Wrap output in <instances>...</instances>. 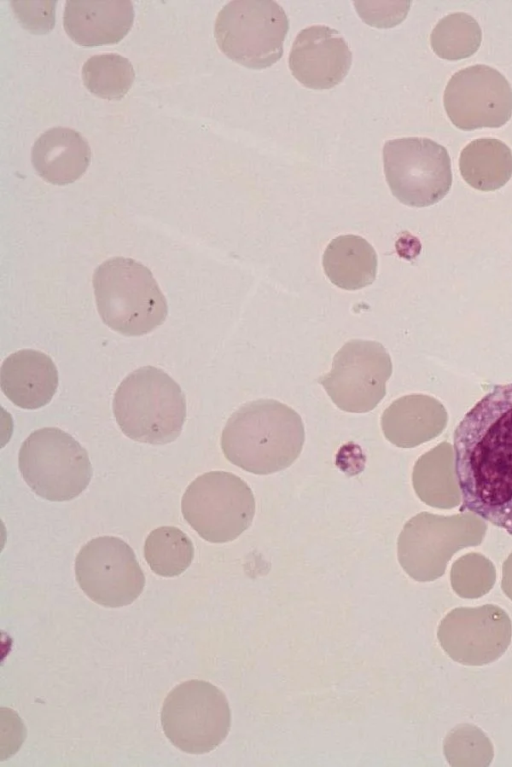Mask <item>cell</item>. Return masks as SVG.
<instances>
[{
  "instance_id": "2",
  "label": "cell",
  "mask_w": 512,
  "mask_h": 767,
  "mask_svg": "<svg viewBox=\"0 0 512 767\" xmlns=\"http://www.w3.org/2000/svg\"><path fill=\"white\" fill-rule=\"evenodd\" d=\"M305 440L300 415L279 401L260 399L242 405L228 419L221 448L232 464L258 475L289 467Z\"/></svg>"
},
{
  "instance_id": "8",
  "label": "cell",
  "mask_w": 512,
  "mask_h": 767,
  "mask_svg": "<svg viewBox=\"0 0 512 767\" xmlns=\"http://www.w3.org/2000/svg\"><path fill=\"white\" fill-rule=\"evenodd\" d=\"M181 511L201 538L211 543L236 539L252 523L255 499L248 484L225 471L198 476L187 487Z\"/></svg>"
},
{
  "instance_id": "18",
  "label": "cell",
  "mask_w": 512,
  "mask_h": 767,
  "mask_svg": "<svg viewBox=\"0 0 512 767\" xmlns=\"http://www.w3.org/2000/svg\"><path fill=\"white\" fill-rule=\"evenodd\" d=\"M447 423V412L435 398L413 394L398 398L382 414L385 438L400 448H412L438 436Z\"/></svg>"
},
{
  "instance_id": "26",
  "label": "cell",
  "mask_w": 512,
  "mask_h": 767,
  "mask_svg": "<svg viewBox=\"0 0 512 767\" xmlns=\"http://www.w3.org/2000/svg\"><path fill=\"white\" fill-rule=\"evenodd\" d=\"M443 750L451 766H489L494 757L490 739L477 726L460 724L445 737Z\"/></svg>"
},
{
  "instance_id": "1",
  "label": "cell",
  "mask_w": 512,
  "mask_h": 767,
  "mask_svg": "<svg viewBox=\"0 0 512 767\" xmlns=\"http://www.w3.org/2000/svg\"><path fill=\"white\" fill-rule=\"evenodd\" d=\"M462 509L512 535V383L495 385L453 434Z\"/></svg>"
},
{
  "instance_id": "7",
  "label": "cell",
  "mask_w": 512,
  "mask_h": 767,
  "mask_svg": "<svg viewBox=\"0 0 512 767\" xmlns=\"http://www.w3.org/2000/svg\"><path fill=\"white\" fill-rule=\"evenodd\" d=\"M486 525L470 514L439 516L421 512L404 525L397 542L404 571L419 582L441 577L457 551L479 545Z\"/></svg>"
},
{
  "instance_id": "6",
  "label": "cell",
  "mask_w": 512,
  "mask_h": 767,
  "mask_svg": "<svg viewBox=\"0 0 512 767\" xmlns=\"http://www.w3.org/2000/svg\"><path fill=\"white\" fill-rule=\"evenodd\" d=\"M289 29L284 9L272 0H233L218 13L214 36L220 50L252 69L277 62Z\"/></svg>"
},
{
  "instance_id": "12",
  "label": "cell",
  "mask_w": 512,
  "mask_h": 767,
  "mask_svg": "<svg viewBox=\"0 0 512 767\" xmlns=\"http://www.w3.org/2000/svg\"><path fill=\"white\" fill-rule=\"evenodd\" d=\"M79 587L94 602L117 608L141 594L145 576L132 548L122 539L101 536L86 543L75 560Z\"/></svg>"
},
{
  "instance_id": "9",
  "label": "cell",
  "mask_w": 512,
  "mask_h": 767,
  "mask_svg": "<svg viewBox=\"0 0 512 767\" xmlns=\"http://www.w3.org/2000/svg\"><path fill=\"white\" fill-rule=\"evenodd\" d=\"M161 725L181 751L204 754L219 746L230 730L231 711L224 693L213 684L189 680L165 698Z\"/></svg>"
},
{
  "instance_id": "10",
  "label": "cell",
  "mask_w": 512,
  "mask_h": 767,
  "mask_svg": "<svg viewBox=\"0 0 512 767\" xmlns=\"http://www.w3.org/2000/svg\"><path fill=\"white\" fill-rule=\"evenodd\" d=\"M383 164L392 194L408 206L433 205L446 196L452 185L451 161L446 148L428 138L386 141Z\"/></svg>"
},
{
  "instance_id": "5",
  "label": "cell",
  "mask_w": 512,
  "mask_h": 767,
  "mask_svg": "<svg viewBox=\"0 0 512 767\" xmlns=\"http://www.w3.org/2000/svg\"><path fill=\"white\" fill-rule=\"evenodd\" d=\"M19 470L27 485L49 501H68L79 496L92 478L87 451L67 432L44 427L22 443Z\"/></svg>"
},
{
  "instance_id": "21",
  "label": "cell",
  "mask_w": 512,
  "mask_h": 767,
  "mask_svg": "<svg viewBox=\"0 0 512 767\" xmlns=\"http://www.w3.org/2000/svg\"><path fill=\"white\" fill-rule=\"evenodd\" d=\"M415 493L421 501L436 508H453L461 494L454 469L453 447L443 442L423 454L412 472Z\"/></svg>"
},
{
  "instance_id": "27",
  "label": "cell",
  "mask_w": 512,
  "mask_h": 767,
  "mask_svg": "<svg viewBox=\"0 0 512 767\" xmlns=\"http://www.w3.org/2000/svg\"><path fill=\"white\" fill-rule=\"evenodd\" d=\"M450 580L453 591L459 597L476 599L493 588L496 571L493 563L484 555L468 553L453 563Z\"/></svg>"
},
{
  "instance_id": "22",
  "label": "cell",
  "mask_w": 512,
  "mask_h": 767,
  "mask_svg": "<svg viewBox=\"0 0 512 767\" xmlns=\"http://www.w3.org/2000/svg\"><path fill=\"white\" fill-rule=\"evenodd\" d=\"M459 170L471 187L480 191L497 190L512 176V152L498 139L473 140L461 151Z\"/></svg>"
},
{
  "instance_id": "24",
  "label": "cell",
  "mask_w": 512,
  "mask_h": 767,
  "mask_svg": "<svg viewBox=\"0 0 512 767\" xmlns=\"http://www.w3.org/2000/svg\"><path fill=\"white\" fill-rule=\"evenodd\" d=\"M134 78L131 62L116 53L92 56L82 67L84 86L102 99H122L130 90Z\"/></svg>"
},
{
  "instance_id": "16",
  "label": "cell",
  "mask_w": 512,
  "mask_h": 767,
  "mask_svg": "<svg viewBox=\"0 0 512 767\" xmlns=\"http://www.w3.org/2000/svg\"><path fill=\"white\" fill-rule=\"evenodd\" d=\"M134 9L128 0H68L63 26L67 35L81 46L115 44L130 31Z\"/></svg>"
},
{
  "instance_id": "28",
  "label": "cell",
  "mask_w": 512,
  "mask_h": 767,
  "mask_svg": "<svg viewBox=\"0 0 512 767\" xmlns=\"http://www.w3.org/2000/svg\"><path fill=\"white\" fill-rule=\"evenodd\" d=\"M12 9L20 24L34 34H46L55 24L56 1H12Z\"/></svg>"
},
{
  "instance_id": "11",
  "label": "cell",
  "mask_w": 512,
  "mask_h": 767,
  "mask_svg": "<svg viewBox=\"0 0 512 767\" xmlns=\"http://www.w3.org/2000/svg\"><path fill=\"white\" fill-rule=\"evenodd\" d=\"M391 374V358L381 343L353 339L335 354L330 372L318 382L339 409L366 413L386 395Z\"/></svg>"
},
{
  "instance_id": "13",
  "label": "cell",
  "mask_w": 512,
  "mask_h": 767,
  "mask_svg": "<svg viewBox=\"0 0 512 767\" xmlns=\"http://www.w3.org/2000/svg\"><path fill=\"white\" fill-rule=\"evenodd\" d=\"M437 637L452 660L466 666H483L506 652L511 643L512 624L498 605L458 607L441 620Z\"/></svg>"
},
{
  "instance_id": "19",
  "label": "cell",
  "mask_w": 512,
  "mask_h": 767,
  "mask_svg": "<svg viewBox=\"0 0 512 767\" xmlns=\"http://www.w3.org/2000/svg\"><path fill=\"white\" fill-rule=\"evenodd\" d=\"M91 149L83 136L70 128L54 127L34 143L32 163L38 175L54 185H67L87 170Z\"/></svg>"
},
{
  "instance_id": "14",
  "label": "cell",
  "mask_w": 512,
  "mask_h": 767,
  "mask_svg": "<svg viewBox=\"0 0 512 767\" xmlns=\"http://www.w3.org/2000/svg\"><path fill=\"white\" fill-rule=\"evenodd\" d=\"M443 102L449 119L461 130L498 128L512 115V88L498 70L474 65L450 78Z\"/></svg>"
},
{
  "instance_id": "29",
  "label": "cell",
  "mask_w": 512,
  "mask_h": 767,
  "mask_svg": "<svg viewBox=\"0 0 512 767\" xmlns=\"http://www.w3.org/2000/svg\"><path fill=\"white\" fill-rule=\"evenodd\" d=\"M501 588L505 595L512 601V553L503 563Z\"/></svg>"
},
{
  "instance_id": "25",
  "label": "cell",
  "mask_w": 512,
  "mask_h": 767,
  "mask_svg": "<svg viewBox=\"0 0 512 767\" xmlns=\"http://www.w3.org/2000/svg\"><path fill=\"white\" fill-rule=\"evenodd\" d=\"M481 39L479 24L464 12L443 17L430 36L433 51L447 60H460L473 55L478 50Z\"/></svg>"
},
{
  "instance_id": "4",
  "label": "cell",
  "mask_w": 512,
  "mask_h": 767,
  "mask_svg": "<svg viewBox=\"0 0 512 767\" xmlns=\"http://www.w3.org/2000/svg\"><path fill=\"white\" fill-rule=\"evenodd\" d=\"M113 412L127 437L162 445L180 435L186 402L180 386L167 373L145 366L120 383L114 394Z\"/></svg>"
},
{
  "instance_id": "17",
  "label": "cell",
  "mask_w": 512,
  "mask_h": 767,
  "mask_svg": "<svg viewBox=\"0 0 512 767\" xmlns=\"http://www.w3.org/2000/svg\"><path fill=\"white\" fill-rule=\"evenodd\" d=\"M0 386L16 406L33 410L45 406L58 386V371L50 356L33 349L8 356L0 370Z\"/></svg>"
},
{
  "instance_id": "23",
  "label": "cell",
  "mask_w": 512,
  "mask_h": 767,
  "mask_svg": "<svg viewBox=\"0 0 512 767\" xmlns=\"http://www.w3.org/2000/svg\"><path fill=\"white\" fill-rule=\"evenodd\" d=\"M194 547L190 538L173 526H162L149 533L144 557L151 570L162 577H175L191 564Z\"/></svg>"
},
{
  "instance_id": "3",
  "label": "cell",
  "mask_w": 512,
  "mask_h": 767,
  "mask_svg": "<svg viewBox=\"0 0 512 767\" xmlns=\"http://www.w3.org/2000/svg\"><path fill=\"white\" fill-rule=\"evenodd\" d=\"M99 315L112 330L141 336L160 326L168 313L164 294L152 272L131 258L115 257L93 274Z\"/></svg>"
},
{
  "instance_id": "15",
  "label": "cell",
  "mask_w": 512,
  "mask_h": 767,
  "mask_svg": "<svg viewBox=\"0 0 512 767\" xmlns=\"http://www.w3.org/2000/svg\"><path fill=\"white\" fill-rule=\"evenodd\" d=\"M352 53L340 33L328 26L313 25L296 36L289 54L292 75L311 89H329L347 75Z\"/></svg>"
},
{
  "instance_id": "20",
  "label": "cell",
  "mask_w": 512,
  "mask_h": 767,
  "mask_svg": "<svg viewBox=\"0 0 512 767\" xmlns=\"http://www.w3.org/2000/svg\"><path fill=\"white\" fill-rule=\"evenodd\" d=\"M326 276L344 290H359L372 284L377 274V254L358 235H341L326 247L323 258Z\"/></svg>"
}]
</instances>
